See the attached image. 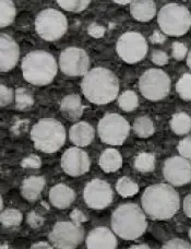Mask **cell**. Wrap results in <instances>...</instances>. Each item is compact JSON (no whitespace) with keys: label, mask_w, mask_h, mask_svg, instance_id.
<instances>
[{"label":"cell","mask_w":191,"mask_h":249,"mask_svg":"<svg viewBox=\"0 0 191 249\" xmlns=\"http://www.w3.org/2000/svg\"><path fill=\"white\" fill-rule=\"evenodd\" d=\"M142 209L152 220L172 219L179 210L180 199L173 186L156 184L148 187L141 197Z\"/></svg>","instance_id":"obj_1"},{"label":"cell","mask_w":191,"mask_h":249,"mask_svg":"<svg viewBox=\"0 0 191 249\" xmlns=\"http://www.w3.org/2000/svg\"><path fill=\"white\" fill-rule=\"evenodd\" d=\"M81 89L88 102L96 105H104L117 97L119 81L112 71L103 67H97L84 75Z\"/></svg>","instance_id":"obj_2"},{"label":"cell","mask_w":191,"mask_h":249,"mask_svg":"<svg viewBox=\"0 0 191 249\" xmlns=\"http://www.w3.org/2000/svg\"><path fill=\"white\" fill-rule=\"evenodd\" d=\"M114 233L125 241H135L148 229L145 213L135 203L119 206L112 215Z\"/></svg>","instance_id":"obj_3"},{"label":"cell","mask_w":191,"mask_h":249,"mask_svg":"<svg viewBox=\"0 0 191 249\" xmlns=\"http://www.w3.org/2000/svg\"><path fill=\"white\" fill-rule=\"evenodd\" d=\"M23 78L37 87L47 86L56 77L58 66L54 56L44 51L29 53L22 60Z\"/></svg>","instance_id":"obj_4"},{"label":"cell","mask_w":191,"mask_h":249,"mask_svg":"<svg viewBox=\"0 0 191 249\" xmlns=\"http://www.w3.org/2000/svg\"><path fill=\"white\" fill-rule=\"evenodd\" d=\"M31 139L36 150L44 153H55L65 144L66 129L54 118H43L33 126Z\"/></svg>","instance_id":"obj_5"},{"label":"cell","mask_w":191,"mask_h":249,"mask_svg":"<svg viewBox=\"0 0 191 249\" xmlns=\"http://www.w3.org/2000/svg\"><path fill=\"white\" fill-rule=\"evenodd\" d=\"M157 22L162 32L171 36H181L191 26V15L187 7L178 3H168L159 10Z\"/></svg>","instance_id":"obj_6"},{"label":"cell","mask_w":191,"mask_h":249,"mask_svg":"<svg viewBox=\"0 0 191 249\" xmlns=\"http://www.w3.org/2000/svg\"><path fill=\"white\" fill-rule=\"evenodd\" d=\"M68 29L65 15L55 9H45L35 19V30L39 37L47 42H54L64 36Z\"/></svg>","instance_id":"obj_7"},{"label":"cell","mask_w":191,"mask_h":249,"mask_svg":"<svg viewBox=\"0 0 191 249\" xmlns=\"http://www.w3.org/2000/svg\"><path fill=\"white\" fill-rule=\"evenodd\" d=\"M139 89L145 99L150 101L163 100L171 91V79L161 69H149L141 75Z\"/></svg>","instance_id":"obj_8"},{"label":"cell","mask_w":191,"mask_h":249,"mask_svg":"<svg viewBox=\"0 0 191 249\" xmlns=\"http://www.w3.org/2000/svg\"><path fill=\"white\" fill-rule=\"evenodd\" d=\"M97 131L101 140L110 145H122L130 132V126L118 114H107L99 122Z\"/></svg>","instance_id":"obj_9"},{"label":"cell","mask_w":191,"mask_h":249,"mask_svg":"<svg viewBox=\"0 0 191 249\" xmlns=\"http://www.w3.org/2000/svg\"><path fill=\"white\" fill-rule=\"evenodd\" d=\"M51 243L58 249H74L83 242L84 230L73 222H57L48 235Z\"/></svg>","instance_id":"obj_10"},{"label":"cell","mask_w":191,"mask_h":249,"mask_svg":"<svg viewBox=\"0 0 191 249\" xmlns=\"http://www.w3.org/2000/svg\"><path fill=\"white\" fill-rule=\"evenodd\" d=\"M117 54L128 64H136L144 58L149 51L146 39L138 32H127L118 38Z\"/></svg>","instance_id":"obj_11"},{"label":"cell","mask_w":191,"mask_h":249,"mask_svg":"<svg viewBox=\"0 0 191 249\" xmlns=\"http://www.w3.org/2000/svg\"><path fill=\"white\" fill-rule=\"evenodd\" d=\"M59 68L69 77H84L90 71V58L82 48L68 47L60 54Z\"/></svg>","instance_id":"obj_12"},{"label":"cell","mask_w":191,"mask_h":249,"mask_svg":"<svg viewBox=\"0 0 191 249\" xmlns=\"http://www.w3.org/2000/svg\"><path fill=\"white\" fill-rule=\"evenodd\" d=\"M83 197L87 207L94 210H103L113 202L114 193L112 187L105 180L93 179L87 184Z\"/></svg>","instance_id":"obj_13"},{"label":"cell","mask_w":191,"mask_h":249,"mask_svg":"<svg viewBox=\"0 0 191 249\" xmlns=\"http://www.w3.org/2000/svg\"><path fill=\"white\" fill-rule=\"evenodd\" d=\"M163 175L168 183L179 187L191 181V164L189 160L183 157L167 159L163 166Z\"/></svg>","instance_id":"obj_14"},{"label":"cell","mask_w":191,"mask_h":249,"mask_svg":"<svg viewBox=\"0 0 191 249\" xmlns=\"http://www.w3.org/2000/svg\"><path fill=\"white\" fill-rule=\"evenodd\" d=\"M60 164L67 175L78 177L88 172L91 162L87 153L75 146L65 151Z\"/></svg>","instance_id":"obj_15"},{"label":"cell","mask_w":191,"mask_h":249,"mask_svg":"<svg viewBox=\"0 0 191 249\" xmlns=\"http://www.w3.org/2000/svg\"><path fill=\"white\" fill-rule=\"evenodd\" d=\"M0 52H1V58H0V70L2 72H8L13 69L17 65L20 57V50L17 43L10 35L1 34L0 35Z\"/></svg>","instance_id":"obj_16"},{"label":"cell","mask_w":191,"mask_h":249,"mask_svg":"<svg viewBox=\"0 0 191 249\" xmlns=\"http://www.w3.org/2000/svg\"><path fill=\"white\" fill-rule=\"evenodd\" d=\"M87 249H116L117 238L107 228H96L88 233L87 237Z\"/></svg>","instance_id":"obj_17"},{"label":"cell","mask_w":191,"mask_h":249,"mask_svg":"<svg viewBox=\"0 0 191 249\" xmlns=\"http://www.w3.org/2000/svg\"><path fill=\"white\" fill-rule=\"evenodd\" d=\"M75 199L74 191L65 184L55 185L50 191L51 203L59 210L69 208Z\"/></svg>","instance_id":"obj_18"},{"label":"cell","mask_w":191,"mask_h":249,"mask_svg":"<svg viewBox=\"0 0 191 249\" xmlns=\"http://www.w3.org/2000/svg\"><path fill=\"white\" fill-rule=\"evenodd\" d=\"M69 139L74 145L87 146L94 139V129L88 123L79 122L70 128Z\"/></svg>","instance_id":"obj_19"},{"label":"cell","mask_w":191,"mask_h":249,"mask_svg":"<svg viewBox=\"0 0 191 249\" xmlns=\"http://www.w3.org/2000/svg\"><path fill=\"white\" fill-rule=\"evenodd\" d=\"M84 107L82 101L77 94L65 96L60 102V112L63 116L71 122H75L83 115Z\"/></svg>","instance_id":"obj_20"},{"label":"cell","mask_w":191,"mask_h":249,"mask_svg":"<svg viewBox=\"0 0 191 249\" xmlns=\"http://www.w3.org/2000/svg\"><path fill=\"white\" fill-rule=\"evenodd\" d=\"M46 181L44 177L41 176H31L25 178L21 185V195L28 201H36L39 198Z\"/></svg>","instance_id":"obj_21"},{"label":"cell","mask_w":191,"mask_h":249,"mask_svg":"<svg viewBox=\"0 0 191 249\" xmlns=\"http://www.w3.org/2000/svg\"><path fill=\"white\" fill-rule=\"evenodd\" d=\"M130 12L137 21L148 22L156 13V6L152 0H135L130 4Z\"/></svg>","instance_id":"obj_22"},{"label":"cell","mask_w":191,"mask_h":249,"mask_svg":"<svg viewBox=\"0 0 191 249\" xmlns=\"http://www.w3.org/2000/svg\"><path fill=\"white\" fill-rule=\"evenodd\" d=\"M100 167L105 173H115L122 166V157L116 149H106L99 160Z\"/></svg>","instance_id":"obj_23"},{"label":"cell","mask_w":191,"mask_h":249,"mask_svg":"<svg viewBox=\"0 0 191 249\" xmlns=\"http://www.w3.org/2000/svg\"><path fill=\"white\" fill-rule=\"evenodd\" d=\"M171 128L176 135H186L191 130V117L184 112L173 115Z\"/></svg>","instance_id":"obj_24"},{"label":"cell","mask_w":191,"mask_h":249,"mask_svg":"<svg viewBox=\"0 0 191 249\" xmlns=\"http://www.w3.org/2000/svg\"><path fill=\"white\" fill-rule=\"evenodd\" d=\"M133 130L140 138H149L154 133L155 128L152 119L148 116H141L133 123Z\"/></svg>","instance_id":"obj_25"},{"label":"cell","mask_w":191,"mask_h":249,"mask_svg":"<svg viewBox=\"0 0 191 249\" xmlns=\"http://www.w3.org/2000/svg\"><path fill=\"white\" fill-rule=\"evenodd\" d=\"M139 186L136 184L131 178H129L127 176H123L122 178H119L116 184V190L117 193L123 198L131 197L136 194L139 193Z\"/></svg>","instance_id":"obj_26"},{"label":"cell","mask_w":191,"mask_h":249,"mask_svg":"<svg viewBox=\"0 0 191 249\" xmlns=\"http://www.w3.org/2000/svg\"><path fill=\"white\" fill-rule=\"evenodd\" d=\"M0 13H1L0 26L4 28V26L10 25L17 15V10L16 7L13 6V2L10 0H1L0 1Z\"/></svg>","instance_id":"obj_27"},{"label":"cell","mask_w":191,"mask_h":249,"mask_svg":"<svg viewBox=\"0 0 191 249\" xmlns=\"http://www.w3.org/2000/svg\"><path fill=\"white\" fill-rule=\"evenodd\" d=\"M155 155L152 153H140L135 159V168L141 173H151L155 167Z\"/></svg>","instance_id":"obj_28"},{"label":"cell","mask_w":191,"mask_h":249,"mask_svg":"<svg viewBox=\"0 0 191 249\" xmlns=\"http://www.w3.org/2000/svg\"><path fill=\"white\" fill-rule=\"evenodd\" d=\"M23 220L22 213L17 210V209H7V210L1 211L0 215V221L1 224L6 228H13V226H19Z\"/></svg>","instance_id":"obj_29"},{"label":"cell","mask_w":191,"mask_h":249,"mask_svg":"<svg viewBox=\"0 0 191 249\" xmlns=\"http://www.w3.org/2000/svg\"><path fill=\"white\" fill-rule=\"evenodd\" d=\"M119 107L125 112H132L139 106V99L133 91H125L118 99Z\"/></svg>","instance_id":"obj_30"},{"label":"cell","mask_w":191,"mask_h":249,"mask_svg":"<svg viewBox=\"0 0 191 249\" xmlns=\"http://www.w3.org/2000/svg\"><path fill=\"white\" fill-rule=\"evenodd\" d=\"M176 91L181 99L191 101V73H185L177 81Z\"/></svg>","instance_id":"obj_31"},{"label":"cell","mask_w":191,"mask_h":249,"mask_svg":"<svg viewBox=\"0 0 191 249\" xmlns=\"http://www.w3.org/2000/svg\"><path fill=\"white\" fill-rule=\"evenodd\" d=\"M16 104L19 109H25L34 104V99L26 89L20 88L16 91Z\"/></svg>","instance_id":"obj_32"},{"label":"cell","mask_w":191,"mask_h":249,"mask_svg":"<svg viewBox=\"0 0 191 249\" xmlns=\"http://www.w3.org/2000/svg\"><path fill=\"white\" fill-rule=\"evenodd\" d=\"M57 3L67 11L81 12L86 10L90 1L88 0H58Z\"/></svg>","instance_id":"obj_33"},{"label":"cell","mask_w":191,"mask_h":249,"mask_svg":"<svg viewBox=\"0 0 191 249\" xmlns=\"http://www.w3.org/2000/svg\"><path fill=\"white\" fill-rule=\"evenodd\" d=\"M188 53V48L181 42L173 43L172 46V55L176 60H183Z\"/></svg>","instance_id":"obj_34"},{"label":"cell","mask_w":191,"mask_h":249,"mask_svg":"<svg viewBox=\"0 0 191 249\" xmlns=\"http://www.w3.org/2000/svg\"><path fill=\"white\" fill-rule=\"evenodd\" d=\"M177 150L180 154V157H183L187 160H191V137L184 138L183 140L179 141L178 145H177Z\"/></svg>","instance_id":"obj_35"},{"label":"cell","mask_w":191,"mask_h":249,"mask_svg":"<svg viewBox=\"0 0 191 249\" xmlns=\"http://www.w3.org/2000/svg\"><path fill=\"white\" fill-rule=\"evenodd\" d=\"M161 249H191V245L184 239L175 238L164 244Z\"/></svg>","instance_id":"obj_36"},{"label":"cell","mask_w":191,"mask_h":249,"mask_svg":"<svg viewBox=\"0 0 191 249\" xmlns=\"http://www.w3.org/2000/svg\"><path fill=\"white\" fill-rule=\"evenodd\" d=\"M21 166L24 168H39L42 166V160L37 155L31 154L29 157L22 160Z\"/></svg>","instance_id":"obj_37"},{"label":"cell","mask_w":191,"mask_h":249,"mask_svg":"<svg viewBox=\"0 0 191 249\" xmlns=\"http://www.w3.org/2000/svg\"><path fill=\"white\" fill-rule=\"evenodd\" d=\"M13 100V92L11 89L7 88L6 86L1 84L0 87V105L2 106H7L12 102Z\"/></svg>","instance_id":"obj_38"},{"label":"cell","mask_w":191,"mask_h":249,"mask_svg":"<svg viewBox=\"0 0 191 249\" xmlns=\"http://www.w3.org/2000/svg\"><path fill=\"white\" fill-rule=\"evenodd\" d=\"M26 221H28V223L31 228H33V229L41 228V226L44 224V219L38 214L37 212H35V211H32L29 213L28 217H26Z\"/></svg>","instance_id":"obj_39"},{"label":"cell","mask_w":191,"mask_h":249,"mask_svg":"<svg viewBox=\"0 0 191 249\" xmlns=\"http://www.w3.org/2000/svg\"><path fill=\"white\" fill-rule=\"evenodd\" d=\"M151 59H152V62L155 65L164 66L168 62V55L165 52L154 51L152 53V57H151Z\"/></svg>","instance_id":"obj_40"},{"label":"cell","mask_w":191,"mask_h":249,"mask_svg":"<svg viewBox=\"0 0 191 249\" xmlns=\"http://www.w3.org/2000/svg\"><path fill=\"white\" fill-rule=\"evenodd\" d=\"M105 31H106V29L104 28V26H102L97 23H92L87 28V33L90 34L92 37H95V38L103 37L105 34Z\"/></svg>","instance_id":"obj_41"},{"label":"cell","mask_w":191,"mask_h":249,"mask_svg":"<svg viewBox=\"0 0 191 249\" xmlns=\"http://www.w3.org/2000/svg\"><path fill=\"white\" fill-rule=\"evenodd\" d=\"M71 222H73L75 224H81L83 222L87 221V217L84 215V213L80 210H73L70 213Z\"/></svg>","instance_id":"obj_42"},{"label":"cell","mask_w":191,"mask_h":249,"mask_svg":"<svg viewBox=\"0 0 191 249\" xmlns=\"http://www.w3.org/2000/svg\"><path fill=\"white\" fill-rule=\"evenodd\" d=\"M150 41L154 44H162L166 41V36L164 33L159 32V31H155V32L151 35Z\"/></svg>","instance_id":"obj_43"},{"label":"cell","mask_w":191,"mask_h":249,"mask_svg":"<svg viewBox=\"0 0 191 249\" xmlns=\"http://www.w3.org/2000/svg\"><path fill=\"white\" fill-rule=\"evenodd\" d=\"M184 212L185 214L191 219V194L188 195L184 200Z\"/></svg>","instance_id":"obj_44"},{"label":"cell","mask_w":191,"mask_h":249,"mask_svg":"<svg viewBox=\"0 0 191 249\" xmlns=\"http://www.w3.org/2000/svg\"><path fill=\"white\" fill-rule=\"evenodd\" d=\"M30 249H54V248H52L48 243L39 242V243H36V244H33Z\"/></svg>","instance_id":"obj_45"},{"label":"cell","mask_w":191,"mask_h":249,"mask_svg":"<svg viewBox=\"0 0 191 249\" xmlns=\"http://www.w3.org/2000/svg\"><path fill=\"white\" fill-rule=\"evenodd\" d=\"M129 249H151V248L148 245H145V244H138V245H133Z\"/></svg>","instance_id":"obj_46"},{"label":"cell","mask_w":191,"mask_h":249,"mask_svg":"<svg viewBox=\"0 0 191 249\" xmlns=\"http://www.w3.org/2000/svg\"><path fill=\"white\" fill-rule=\"evenodd\" d=\"M114 2L118 4H131L132 1H130V0H126V1H123V0H115Z\"/></svg>","instance_id":"obj_47"},{"label":"cell","mask_w":191,"mask_h":249,"mask_svg":"<svg viewBox=\"0 0 191 249\" xmlns=\"http://www.w3.org/2000/svg\"><path fill=\"white\" fill-rule=\"evenodd\" d=\"M187 65L189 67V69L191 70V51L188 53V56H187Z\"/></svg>","instance_id":"obj_48"},{"label":"cell","mask_w":191,"mask_h":249,"mask_svg":"<svg viewBox=\"0 0 191 249\" xmlns=\"http://www.w3.org/2000/svg\"><path fill=\"white\" fill-rule=\"evenodd\" d=\"M1 249H10V247H9L7 244H3V245L1 246Z\"/></svg>","instance_id":"obj_49"},{"label":"cell","mask_w":191,"mask_h":249,"mask_svg":"<svg viewBox=\"0 0 191 249\" xmlns=\"http://www.w3.org/2000/svg\"><path fill=\"white\" fill-rule=\"evenodd\" d=\"M0 206H1V207H0V208H1V210H2V209H3V202H2V198H1V201H0Z\"/></svg>","instance_id":"obj_50"},{"label":"cell","mask_w":191,"mask_h":249,"mask_svg":"<svg viewBox=\"0 0 191 249\" xmlns=\"http://www.w3.org/2000/svg\"><path fill=\"white\" fill-rule=\"evenodd\" d=\"M189 237H190V239H191V228H190V230H189Z\"/></svg>","instance_id":"obj_51"}]
</instances>
